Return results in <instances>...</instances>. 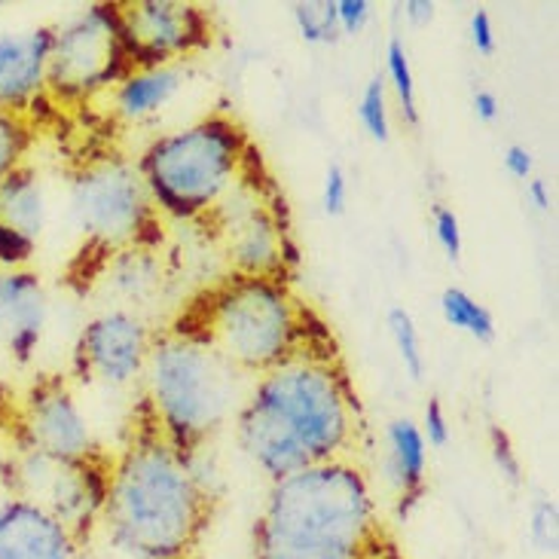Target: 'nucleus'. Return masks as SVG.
I'll use <instances>...</instances> for the list:
<instances>
[{
	"label": "nucleus",
	"instance_id": "obj_1",
	"mask_svg": "<svg viewBox=\"0 0 559 559\" xmlns=\"http://www.w3.org/2000/svg\"><path fill=\"white\" fill-rule=\"evenodd\" d=\"M358 431V392L333 340L254 379L236 413L239 447L270 480L352 459Z\"/></svg>",
	"mask_w": 559,
	"mask_h": 559
},
{
	"label": "nucleus",
	"instance_id": "obj_2",
	"mask_svg": "<svg viewBox=\"0 0 559 559\" xmlns=\"http://www.w3.org/2000/svg\"><path fill=\"white\" fill-rule=\"evenodd\" d=\"M217 492L156 428L147 407L135 413V428L114 455L107 486L105 526L114 547L132 559L197 557L217 516Z\"/></svg>",
	"mask_w": 559,
	"mask_h": 559
},
{
	"label": "nucleus",
	"instance_id": "obj_3",
	"mask_svg": "<svg viewBox=\"0 0 559 559\" xmlns=\"http://www.w3.org/2000/svg\"><path fill=\"white\" fill-rule=\"evenodd\" d=\"M382 530L370 477L355 459H333L273 480L251 559H361Z\"/></svg>",
	"mask_w": 559,
	"mask_h": 559
},
{
	"label": "nucleus",
	"instance_id": "obj_4",
	"mask_svg": "<svg viewBox=\"0 0 559 559\" xmlns=\"http://www.w3.org/2000/svg\"><path fill=\"white\" fill-rule=\"evenodd\" d=\"M217 348L239 373L263 377L306 348L331 343L316 312L290 282L227 273L202 287L171 321Z\"/></svg>",
	"mask_w": 559,
	"mask_h": 559
},
{
	"label": "nucleus",
	"instance_id": "obj_5",
	"mask_svg": "<svg viewBox=\"0 0 559 559\" xmlns=\"http://www.w3.org/2000/svg\"><path fill=\"white\" fill-rule=\"evenodd\" d=\"M245 373L205 340L168 324L153 331L144 364V407L166 440L193 455L245 401Z\"/></svg>",
	"mask_w": 559,
	"mask_h": 559
},
{
	"label": "nucleus",
	"instance_id": "obj_6",
	"mask_svg": "<svg viewBox=\"0 0 559 559\" xmlns=\"http://www.w3.org/2000/svg\"><path fill=\"white\" fill-rule=\"evenodd\" d=\"M258 156L242 122L214 110L178 132L153 138L135 166L156 212L175 221H205Z\"/></svg>",
	"mask_w": 559,
	"mask_h": 559
},
{
	"label": "nucleus",
	"instance_id": "obj_7",
	"mask_svg": "<svg viewBox=\"0 0 559 559\" xmlns=\"http://www.w3.org/2000/svg\"><path fill=\"white\" fill-rule=\"evenodd\" d=\"M76 229L102 254L151 245L163 248V214L156 212L141 171L120 153H95L71 171L68 187Z\"/></svg>",
	"mask_w": 559,
	"mask_h": 559
},
{
	"label": "nucleus",
	"instance_id": "obj_8",
	"mask_svg": "<svg viewBox=\"0 0 559 559\" xmlns=\"http://www.w3.org/2000/svg\"><path fill=\"white\" fill-rule=\"evenodd\" d=\"M202 224H209L221 245L229 273L287 282L297 251L287 233L285 197L275 190L260 156Z\"/></svg>",
	"mask_w": 559,
	"mask_h": 559
},
{
	"label": "nucleus",
	"instance_id": "obj_9",
	"mask_svg": "<svg viewBox=\"0 0 559 559\" xmlns=\"http://www.w3.org/2000/svg\"><path fill=\"white\" fill-rule=\"evenodd\" d=\"M110 468L114 455L105 450L83 459H56L13 447L0 462V480L7 499L28 501L61 523L76 542L92 545L105 514Z\"/></svg>",
	"mask_w": 559,
	"mask_h": 559
},
{
	"label": "nucleus",
	"instance_id": "obj_10",
	"mask_svg": "<svg viewBox=\"0 0 559 559\" xmlns=\"http://www.w3.org/2000/svg\"><path fill=\"white\" fill-rule=\"evenodd\" d=\"M132 74L117 19V3H92L52 25L46 92L56 102L80 105Z\"/></svg>",
	"mask_w": 559,
	"mask_h": 559
},
{
	"label": "nucleus",
	"instance_id": "obj_11",
	"mask_svg": "<svg viewBox=\"0 0 559 559\" xmlns=\"http://www.w3.org/2000/svg\"><path fill=\"white\" fill-rule=\"evenodd\" d=\"M117 19L132 71L183 64L214 40L212 13L190 0H120Z\"/></svg>",
	"mask_w": 559,
	"mask_h": 559
},
{
	"label": "nucleus",
	"instance_id": "obj_12",
	"mask_svg": "<svg viewBox=\"0 0 559 559\" xmlns=\"http://www.w3.org/2000/svg\"><path fill=\"white\" fill-rule=\"evenodd\" d=\"M10 401H13L10 438L15 450H31L56 459H83L102 450L92 438V428L68 377L40 373L31 379L25 392Z\"/></svg>",
	"mask_w": 559,
	"mask_h": 559
},
{
	"label": "nucleus",
	"instance_id": "obj_13",
	"mask_svg": "<svg viewBox=\"0 0 559 559\" xmlns=\"http://www.w3.org/2000/svg\"><path fill=\"white\" fill-rule=\"evenodd\" d=\"M153 328L132 309H107L90 318L74 343L71 370L83 382H102L107 389H122L144 377L151 355Z\"/></svg>",
	"mask_w": 559,
	"mask_h": 559
},
{
	"label": "nucleus",
	"instance_id": "obj_14",
	"mask_svg": "<svg viewBox=\"0 0 559 559\" xmlns=\"http://www.w3.org/2000/svg\"><path fill=\"white\" fill-rule=\"evenodd\" d=\"M49 321V294L44 278L25 266L7 270L0 266V348L19 367H28Z\"/></svg>",
	"mask_w": 559,
	"mask_h": 559
},
{
	"label": "nucleus",
	"instance_id": "obj_15",
	"mask_svg": "<svg viewBox=\"0 0 559 559\" xmlns=\"http://www.w3.org/2000/svg\"><path fill=\"white\" fill-rule=\"evenodd\" d=\"M0 559H92L52 516L22 499L0 501Z\"/></svg>",
	"mask_w": 559,
	"mask_h": 559
},
{
	"label": "nucleus",
	"instance_id": "obj_16",
	"mask_svg": "<svg viewBox=\"0 0 559 559\" xmlns=\"http://www.w3.org/2000/svg\"><path fill=\"white\" fill-rule=\"evenodd\" d=\"M52 52V25L31 31H0V110L28 114L46 92Z\"/></svg>",
	"mask_w": 559,
	"mask_h": 559
},
{
	"label": "nucleus",
	"instance_id": "obj_17",
	"mask_svg": "<svg viewBox=\"0 0 559 559\" xmlns=\"http://www.w3.org/2000/svg\"><path fill=\"white\" fill-rule=\"evenodd\" d=\"M385 474L394 489V511L407 520L423 501L428 474V443L409 416H397L385 428Z\"/></svg>",
	"mask_w": 559,
	"mask_h": 559
},
{
	"label": "nucleus",
	"instance_id": "obj_18",
	"mask_svg": "<svg viewBox=\"0 0 559 559\" xmlns=\"http://www.w3.org/2000/svg\"><path fill=\"white\" fill-rule=\"evenodd\" d=\"M168 270L163 248H151V245H135V248H120L102 254V270H98V282L105 285L110 297H117L126 306L129 302H147L153 300L163 285H166Z\"/></svg>",
	"mask_w": 559,
	"mask_h": 559
},
{
	"label": "nucleus",
	"instance_id": "obj_19",
	"mask_svg": "<svg viewBox=\"0 0 559 559\" xmlns=\"http://www.w3.org/2000/svg\"><path fill=\"white\" fill-rule=\"evenodd\" d=\"M0 224L25 242H40L46 229V187L31 163L0 178Z\"/></svg>",
	"mask_w": 559,
	"mask_h": 559
},
{
	"label": "nucleus",
	"instance_id": "obj_20",
	"mask_svg": "<svg viewBox=\"0 0 559 559\" xmlns=\"http://www.w3.org/2000/svg\"><path fill=\"white\" fill-rule=\"evenodd\" d=\"M183 80H187L183 64L132 71L122 83L114 86V107L122 120H144L178 95Z\"/></svg>",
	"mask_w": 559,
	"mask_h": 559
},
{
	"label": "nucleus",
	"instance_id": "obj_21",
	"mask_svg": "<svg viewBox=\"0 0 559 559\" xmlns=\"http://www.w3.org/2000/svg\"><path fill=\"white\" fill-rule=\"evenodd\" d=\"M440 316L455 331L468 333L477 343H492L496 340V316L486 309L477 297H471L465 287H447L440 294Z\"/></svg>",
	"mask_w": 559,
	"mask_h": 559
},
{
	"label": "nucleus",
	"instance_id": "obj_22",
	"mask_svg": "<svg viewBox=\"0 0 559 559\" xmlns=\"http://www.w3.org/2000/svg\"><path fill=\"white\" fill-rule=\"evenodd\" d=\"M385 76L392 86L394 98H397V110H401V120L407 126H419L423 114H419V92H416V76H413V64H409L407 46L401 37H392L385 46Z\"/></svg>",
	"mask_w": 559,
	"mask_h": 559
},
{
	"label": "nucleus",
	"instance_id": "obj_23",
	"mask_svg": "<svg viewBox=\"0 0 559 559\" xmlns=\"http://www.w3.org/2000/svg\"><path fill=\"white\" fill-rule=\"evenodd\" d=\"M385 324H389V333H392V343L397 348V358H401V367L413 382H423L425 370V352H423V336H419V328H416V318L409 316L404 306H392L385 312Z\"/></svg>",
	"mask_w": 559,
	"mask_h": 559
},
{
	"label": "nucleus",
	"instance_id": "obj_24",
	"mask_svg": "<svg viewBox=\"0 0 559 559\" xmlns=\"http://www.w3.org/2000/svg\"><path fill=\"white\" fill-rule=\"evenodd\" d=\"M290 13H294V25H297L306 44H333L340 37L336 0H300L290 7Z\"/></svg>",
	"mask_w": 559,
	"mask_h": 559
},
{
	"label": "nucleus",
	"instance_id": "obj_25",
	"mask_svg": "<svg viewBox=\"0 0 559 559\" xmlns=\"http://www.w3.org/2000/svg\"><path fill=\"white\" fill-rule=\"evenodd\" d=\"M31 144H34V126L28 114H13V110H0V178L15 166L28 163Z\"/></svg>",
	"mask_w": 559,
	"mask_h": 559
},
{
	"label": "nucleus",
	"instance_id": "obj_26",
	"mask_svg": "<svg viewBox=\"0 0 559 559\" xmlns=\"http://www.w3.org/2000/svg\"><path fill=\"white\" fill-rule=\"evenodd\" d=\"M358 120H361L364 132L377 144H389L392 120H389V86L382 76H370L364 83L361 98H358Z\"/></svg>",
	"mask_w": 559,
	"mask_h": 559
},
{
	"label": "nucleus",
	"instance_id": "obj_27",
	"mask_svg": "<svg viewBox=\"0 0 559 559\" xmlns=\"http://www.w3.org/2000/svg\"><path fill=\"white\" fill-rule=\"evenodd\" d=\"M530 538L535 550L557 554L559 547V508L554 499H538L530 511Z\"/></svg>",
	"mask_w": 559,
	"mask_h": 559
},
{
	"label": "nucleus",
	"instance_id": "obj_28",
	"mask_svg": "<svg viewBox=\"0 0 559 559\" xmlns=\"http://www.w3.org/2000/svg\"><path fill=\"white\" fill-rule=\"evenodd\" d=\"M489 450H492V462L499 474L511 486L523 484V465H520V455H516L514 443H511V435L501 428V425H492L489 428Z\"/></svg>",
	"mask_w": 559,
	"mask_h": 559
},
{
	"label": "nucleus",
	"instance_id": "obj_29",
	"mask_svg": "<svg viewBox=\"0 0 559 559\" xmlns=\"http://www.w3.org/2000/svg\"><path fill=\"white\" fill-rule=\"evenodd\" d=\"M321 205L328 217H343L348 209V175L340 163H331L324 171V187H321Z\"/></svg>",
	"mask_w": 559,
	"mask_h": 559
},
{
	"label": "nucleus",
	"instance_id": "obj_30",
	"mask_svg": "<svg viewBox=\"0 0 559 559\" xmlns=\"http://www.w3.org/2000/svg\"><path fill=\"white\" fill-rule=\"evenodd\" d=\"M431 224H435V239L443 248V254L455 263V260L462 258V224H459V214L453 209H447V205H438L431 212Z\"/></svg>",
	"mask_w": 559,
	"mask_h": 559
},
{
	"label": "nucleus",
	"instance_id": "obj_31",
	"mask_svg": "<svg viewBox=\"0 0 559 559\" xmlns=\"http://www.w3.org/2000/svg\"><path fill=\"white\" fill-rule=\"evenodd\" d=\"M419 431H423V438L428 447H435V450L450 447L453 428H450V419H447V409H443V404H440V397H428Z\"/></svg>",
	"mask_w": 559,
	"mask_h": 559
},
{
	"label": "nucleus",
	"instance_id": "obj_32",
	"mask_svg": "<svg viewBox=\"0 0 559 559\" xmlns=\"http://www.w3.org/2000/svg\"><path fill=\"white\" fill-rule=\"evenodd\" d=\"M373 15V3L370 0H336V25H340V34H361L367 28Z\"/></svg>",
	"mask_w": 559,
	"mask_h": 559
},
{
	"label": "nucleus",
	"instance_id": "obj_33",
	"mask_svg": "<svg viewBox=\"0 0 559 559\" xmlns=\"http://www.w3.org/2000/svg\"><path fill=\"white\" fill-rule=\"evenodd\" d=\"M34 254H37V245L19 239L15 233H10V229L0 224V266L19 270V266H25Z\"/></svg>",
	"mask_w": 559,
	"mask_h": 559
},
{
	"label": "nucleus",
	"instance_id": "obj_34",
	"mask_svg": "<svg viewBox=\"0 0 559 559\" xmlns=\"http://www.w3.org/2000/svg\"><path fill=\"white\" fill-rule=\"evenodd\" d=\"M471 46L480 52V56H496L499 49V34H496V25H492V15L486 10H474L471 13Z\"/></svg>",
	"mask_w": 559,
	"mask_h": 559
},
{
	"label": "nucleus",
	"instance_id": "obj_35",
	"mask_svg": "<svg viewBox=\"0 0 559 559\" xmlns=\"http://www.w3.org/2000/svg\"><path fill=\"white\" fill-rule=\"evenodd\" d=\"M501 159H504V171L511 178H516V181L526 183L532 178V171H535V159H532V153L523 144H508Z\"/></svg>",
	"mask_w": 559,
	"mask_h": 559
},
{
	"label": "nucleus",
	"instance_id": "obj_36",
	"mask_svg": "<svg viewBox=\"0 0 559 559\" xmlns=\"http://www.w3.org/2000/svg\"><path fill=\"white\" fill-rule=\"evenodd\" d=\"M361 559H407V557H404V550H401V545H397V538L392 535V530L385 526V530L379 532L377 538L367 545Z\"/></svg>",
	"mask_w": 559,
	"mask_h": 559
},
{
	"label": "nucleus",
	"instance_id": "obj_37",
	"mask_svg": "<svg viewBox=\"0 0 559 559\" xmlns=\"http://www.w3.org/2000/svg\"><path fill=\"white\" fill-rule=\"evenodd\" d=\"M471 107H474V117L480 122H496L501 114L499 95L492 90H477L474 98H471Z\"/></svg>",
	"mask_w": 559,
	"mask_h": 559
},
{
	"label": "nucleus",
	"instance_id": "obj_38",
	"mask_svg": "<svg viewBox=\"0 0 559 559\" xmlns=\"http://www.w3.org/2000/svg\"><path fill=\"white\" fill-rule=\"evenodd\" d=\"M401 13H404V19H407L409 25H428L431 19H435V3L431 0H404L401 7H397Z\"/></svg>",
	"mask_w": 559,
	"mask_h": 559
},
{
	"label": "nucleus",
	"instance_id": "obj_39",
	"mask_svg": "<svg viewBox=\"0 0 559 559\" xmlns=\"http://www.w3.org/2000/svg\"><path fill=\"white\" fill-rule=\"evenodd\" d=\"M526 199H530V205L538 214H547L550 212V205H554L550 187H547L542 178H530V181H526Z\"/></svg>",
	"mask_w": 559,
	"mask_h": 559
},
{
	"label": "nucleus",
	"instance_id": "obj_40",
	"mask_svg": "<svg viewBox=\"0 0 559 559\" xmlns=\"http://www.w3.org/2000/svg\"><path fill=\"white\" fill-rule=\"evenodd\" d=\"M190 559H199V557H190Z\"/></svg>",
	"mask_w": 559,
	"mask_h": 559
}]
</instances>
